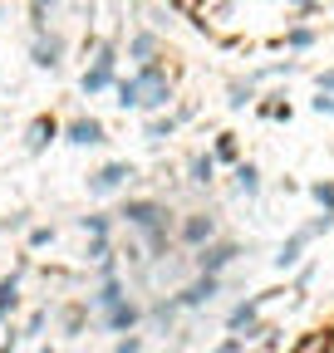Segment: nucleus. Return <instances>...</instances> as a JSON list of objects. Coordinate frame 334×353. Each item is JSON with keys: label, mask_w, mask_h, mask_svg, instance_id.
Instances as JSON below:
<instances>
[{"label": "nucleus", "mask_w": 334, "mask_h": 353, "mask_svg": "<svg viewBox=\"0 0 334 353\" xmlns=\"http://www.w3.org/2000/svg\"><path fill=\"white\" fill-rule=\"evenodd\" d=\"M113 83H118V44L104 39L94 50V64H84V74H79V94L84 99H99V94H108Z\"/></svg>", "instance_id": "f257e3e1"}, {"label": "nucleus", "mask_w": 334, "mask_h": 353, "mask_svg": "<svg viewBox=\"0 0 334 353\" xmlns=\"http://www.w3.org/2000/svg\"><path fill=\"white\" fill-rule=\"evenodd\" d=\"M133 176H138V167L128 157H108V162H99L89 176H84V187H89V196H118V192H128Z\"/></svg>", "instance_id": "f03ea898"}, {"label": "nucleus", "mask_w": 334, "mask_h": 353, "mask_svg": "<svg viewBox=\"0 0 334 353\" xmlns=\"http://www.w3.org/2000/svg\"><path fill=\"white\" fill-rule=\"evenodd\" d=\"M222 236V221L217 211H182L177 216V250H202Z\"/></svg>", "instance_id": "7ed1b4c3"}, {"label": "nucleus", "mask_w": 334, "mask_h": 353, "mask_svg": "<svg viewBox=\"0 0 334 353\" xmlns=\"http://www.w3.org/2000/svg\"><path fill=\"white\" fill-rule=\"evenodd\" d=\"M192 255V275H226L231 265L241 260V241L231 236H217L212 245H202V250H187Z\"/></svg>", "instance_id": "20e7f679"}, {"label": "nucleus", "mask_w": 334, "mask_h": 353, "mask_svg": "<svg viewBox=\"0 0 334 353\" xmlns=\"http://www.w3.org/2000/svg\"><path fill=\"white\" fill-rule=\"evenodd\" d=\"M222 290H226V280H222V275H192L187 285H177V290H173V299L182 304V314H197V309H212Z\"/></svg>", "instance_id": "39448f33"}, {"label": "nucleus", "mask_w": 334, "mask_h": 353, "mask_svg": "<svg viewBox=\"0 0 334 353\" xmlns=\"http://www.w3.org/2000/svg\"><path fill=\"white\" fill-rule=\"evenodd\" d=\"M64 54H69V39H64L59 30H39V34H30V64H35V69L55 74V69L64 64Z\"/></svg>", "instance_id": "423d86ee"}, {"label": "nucleus", "mask_w": 334, "mask_h": 353, "mask_svg": "<svg viewBox=\"0 0 334 353\" xmlns=\"http://www.w3.org/2000/svg\"><path fill=\"white\" fill-rule=\"evenodd\" d=\"M123 299H133V285H128V275H104V280H94V290H89V314H108V309H118Z\"/></svg>", "instance_id": "0eeeda50"}, {"label": "nucleus", "mask_w": 334, "mask_h": 353, "mask_svg": "<svg viewBox=\"0 0 334 353\" xmlns=\"http://www.w3.org/2000/svg\"><path fill=\"white\" fill-rule=\"evenodd\" d=\"M94 329L99 334H138L143 329V299H123L118 309H108V314H94Z\"/></svg>", "instance_id": "6e6552de"}, {"label": "nucleus", "mask_w": 334, "mask_h": 353, "mask_svg": "<svg viewBox=\"0 0 334 353\" xmlns=\"http://www.w3.org/2000/svg\"><path fill=\"white\" fill-rule=\"evenodd\" d=\"M59 143H69V148H104V143H108V128H104V118H94V113H79V118L64 123Z\"/></svg>", "instance_id": "1a4fd4ad"}, {"label": "nucleus", "mask_w": 334, "mask_h": 353, "mask_svg": "<svg viewBox=\"0 0 334 353\" xmlns=\"http://www.w3.org/2000/svg\"><path fill=\"white\" fill-rule=\"evenodd\" d=\"M197 118V108L192 103H177L173 113H157V118H148L143 123V138L157 148V143H167V138H177V132H182V123H192Z\"/></svg>", "instance_id": "9d476101"}, {"label": "nucleus", "mask_w": 334, "mask_h": 353, "mask_svg": "<svg viewBox=\"0 0 334 353\" xmlns=\"http://www.w3.org/2000/svg\"><path fill=\"white\" fill-rule=\"evenodd\" d=\"M59 132H64V123H59L55 113H35V118L25 123V152H30V157L50 152V143H59Z\"/></svg>", "instance_id": "9b49d317"}, {"label": "nucleus", "mask_w": 334, "mask_h": 353, "mask_svg": "<svg viewBox=\"0 0 334 353\" xmlns=\"http://www.w3.org/2000/svg\"><path fill=\"white\" fill-rule=\"evenodd\" d=\"M25 270H30V255L15 260L10 275H0V329L15 324V314H20V280H25Z\"/></svg>", "instance_id": "f8f14e48"}, {"label": "nucleus", "mask_w": 334, "mask_h": 353, "mask_svg": "<svg viewBox=\"0 0 334 353\" xmlns=\"http://www.w3.org/2000/svg\"><path fill=\"white\" fill-rule=\"evenodd\" d=\"M177 319H182V304L173 294L143 304V329H153V334H177Z\"/></svg>", "instance_id": "ddd939ff"}, {"label": "nucleus", "mask_w": 334, "mask_h": 353, "mask_svg": "<svg viewBox=\"0 0 334 353\" xmlns=\"http://www.w3.org/2000/svg\"><path fill=\"white\" fill-rule=\"evenodd\" d=\"M280 294H285V290H261V294H246V299L231 309V314H226V334H241L246 324H256V319H261V309H266L271 299H280Z\"/></svg>", "instance_id": "4468645a"}, {"label": "nucleus", "mask_w": 334, "mask_h": 353, "mask_svg": "<svg viewBox=\"0 0 334 353\" xmlns=\"http://www.w3.org/2000/svg\"><path fill=\"white\" fill-rule=\"evenodd\" d=\"M310 241H315V236H310L305 226H295V231H290V236L280 241V250L271 255V265H275V270H295V265H300V255L310 250Z\"/></svg>", "instance_id": "2eb2a0df"}, {"label": "nucleus", "mask_w": 334, "mask_h": 353, "mask_svg": "<svg viewBox=\"0 0 334 353\" xmlns=\"http://www.w3.org/2000/svg\"><path fill=\"white\" fill-rule=\"evenodd\" d=\"M261 187H266V176H261V167H256V162H236V167H231V192H236V196L256 201V196H261Z\"/></svg>", "instance_id": "dca6fc26"}, {"label": "nucleus", "mask_w": 334, "mask_h": 353, "mask_svg": "<svg viewBox=\"0 0 334 353\" xmlns=\"http://www.w3.org/2000/svg\"><path fill=\"white\" fill-rule=\"evenodd\" d=\"M128 59H133V69L148 64V59H162V34L157 30H133L128 34Z\"/></svg>", "instance_id": "f3484780"}, {"label": "nucleus", "mask_w": 334, "mask_h": 353, "mask_svg": "<svg viewBox=\"0 0 334 353\" xmlns=\"http://www.w3.org/2000/svg\"><path fill=\"white\" fill-rule=\"evenodd\" d=\"M113 103H118L123 113H138V108H143V83H138L133 74H118V83H113Z\"/></svg>", "instance_id": "a211bd4d"}, {"label": "nucleus", "mask_w": 334, "mask_h": 353, "mask_svg": "<svg viewBox=\"0 0 334 353\" xmlns=\"http://www.w3.org/2000/svg\"><path fill=\"white\" fill-rule=\"evenodd\" d=\"M217 182V157L212 152H192L187 157V187H212Z\"/></svg>", "instance_id": "6ab92c4d"}, {"label": "nucleus", "mask_w": 334, "mask_h": 353, "mask_svg": "<svg viewBox=\"0 0 334 353\" xmlns=\"http://www.w3.org/2000/svg\"><path fill=\"white\" fill-rule=\"evenodd\" d=\"M89 324H94L89 304H64V309H59V334H64V339H79Z\"/></svg>", "instance_id": "aec40b11"}, {"label": "nucleus", "mask_w": 334, "mask_h": 353, "mask_svg": "<svg viewBox=\"0 0 334 353\" xmlns=\"http://www.w3.org/2000/svg\"><path fill=\"white\" fill-rule=\"evenodd\" d=\"M315 44H320V30H310V25H290L280 34V50H290V54H310Z\"/></svg>", "instance_id": "412c9836"}, {"label": "nucleus", "mask_w": 334, "mask_h": 353, "mask_svg": "<svg viewBox=\"0 0 334 353\" xmlns=\"http://www.w3.org/2000/svg\"><path fill=\"white\" fill-rule=\"evenodd\" d=\"M206 152L217 157V167H236V162H241V138H236V132H217Z\"/></svg>", "instance_id": "4be33fe9"}, {"label": "nucleus", "mask_w": 334, "mask_h": 353, "mask_svg": "<svg viewBox=\"0 0 334 353\" xmlns=\"http://www.w3.org/2000/svg\"><path fill=\"white\" fill-rule=\"evenodd\" d=\"M290 353H334V329H310L290 343Z\"/></svg>", "instance_id": "5701e85b"}, {"label": "nucleus", "mask_w": 334, "mask_h": 353, "mask_svg": "<svg viewBox=\"0 0 334 353\" xmlns=\"http://www.w3.org/2000/svg\"><path fill=\"white\" fill-rule=\"evenodd\" d=\"M25 10H30V34H39V30H55L59 0H25Z\"/></svg>", "instance_id": "b1692460"}, {"label": "nucleus", "mask_w": 334, "mask_h": 353, "mask_svg": "<svg viewBox=\"0 0 334 353\" xmlns=\"http://www.w3.org/2000/svg\"><path fill=\"white\" fill-rule=\"evenodd\" d=\"M74 226H79L84 236H113V231H118V221H113V211H89V216H79Z\"/></svg>", "instance_id": "393cba45"}, {"label": "nucleus", "mask_w": 334, "mask_h": 353, "mask_svg": "<svg viewBox=\"0 0 334 353\" xmlns=\"http://www.w3.org/2000/svg\"><path fill=\"white\" fill-rule=\"evenodd\" d=\"M226 108H256V83H250V79H231L226 83Z\"/></svg>", "instance_id": "a878e982"}, {"label": "nucleus", "mask_w": 334, "mask_h": 353, "mask_svg": "<svg viewBox=\"0 0 334 353\" xmlns=\"http://www.w3.org/2000/svg\"><path fill=\"white\" fill-rule=\"evenodd\" d=\"M256 113H261L266 123H290V118H295V108H290V99H285V94L261 99V103H256Z\"/></svg>", "instance_id": "bb28decb"}, {"label": "nucleus", "mask_w": 334, "mask_h": 353, "mask_svg": "<svg viewBox=\"0 0 334 353\" xmlns=\"http://www.w3.org/2000/svg\"><path fill=\"white\" fill-rule=\"evenodd\" d=\"M45 329H50V309H30V319L20 324V339L39 343V339H45Z\"/></svg>", "instance_id": "cd10ccee"}, {"label": "nucleus", "mask_w": 334, "mask_h": 353, "mask_svg": "<svg viewBox=\"0 0 334 353\" xmlns=\"http://www.w3.org/2000/svg\"><path fill=\"white\" fill-rule=\"evenodd\" d=\"M113 255V236H89V245H84V260L89 265H104Z\"/></svg>", "instance_id": "c85d7f7f"}, {"label": "nucleus", "mask_w": 334, "mask_h": 353, "mask_svg": "<svg viewBox=\"0 0 334 353\" xmlns=\"http://www.w3.org/2000/svg\"><path fill=\"white\" fill-rule=\"evenodd\" d=\"M55 236H59L55 226H30L25 231V250H45V245H55Z\"/></svg>", "instance_id": "c756f323"}, {"label": "nucleus", "mask_w": 334, "mask_h": 353, "mask_svg": "<svg viewBox=\"0 0 334 353\" xmlns=\"http://www.w3.org/2000/svg\"><path fill=\"white\" fill-rule=\"evenodd\" d=\"M310 201L320 211H334V182H329V176H324V182H310Z\"/></svg>", "instance_id": "7c9ffc66"}, {"label": "nucleus", "mask_w": 334, "mask_h": 353, "mask_svg": "<svg viewBox=\"0 0 334 353\" xmlns=\"http://www.w3.org/2000/svg\"><path fill=\"white\" fill-rule=\"evenodd\" d=\"M310 285H315V265H300V270H295V290H290L295 299H290V304H305V290Z\"/></svg>", "instance_id": "2f4dec72"}, {"label": "nucleus", "mask_w": 334, "mask_h": 353, "mask_svg": "<svg viewBox=\"0 0 334 353\" xmlns=\"http://www.w3.org/2000/svg\"><path fill=\"white\" fill-rule=\"evenodd\" d=\"M0 231H6V236H15V231H30V211H10L6 221H0Z\"/></svg>", "instance_id": "473e14b6"}, {"label": "nucleus", "mask_w": 334, "mask_h": 353, "mask_svg": "<svg viewBox=\"0 0 334 353\" xmlns=\"http://www.w3.org/2000/svg\"><path fill=\"white\" fill-rule=\"evenodd\" d=\"M305 231H310V236H324V231H334V211H320L315 221H305Z\"/></svg>", "instance_id": "72a5a7b5"}, {"label": "nucleus", "mask_w": 334, "mask_h": 353, "mask_svg": "<svg viewBox=\"0 0 334 353\" xmlns=\"http://www.w3.org/2000/svg\"><path fill=\"white\" fill-rule=\"evenodd\" d=\"M108 353H143V334H123Z\"/></svg>", "instance_id": "f704fd0d"}, {"label": "nucleus", "mask_w": 334, "mask_h": 353, "mask_svg": "<svg viewBox=\"0 0 334 353\" xmlns=\"http://www.w3.org/2000/svg\"><path fill=\"white\" fill-rule=\"evenodd\" d=\"M310 108H315L320 118H334V94H315V99H310Z\"/></svg>", "instance_id": "c9c22d12"}, {"label": "nucleus", "mask_w": 334, "mask_h": 353, "mask_svg": "<svg viewBox=\"0 0 334 353\" xmlns=\"http://www.w3.org/2000/svg\"><path fill=\"white\" fill-rule=\"evenodd\" d=\"M206 353H246V343H241V339H231V334H226V339H222V343H212V348H206Z\"/></svg>", "instance_id": "e433bc0d"}, {"label": "nucleus", "mask_w": 334, "mask_h": 353, "mask_svg": "<svg viewBox=\"0 0 334 353\" xmlns=\"http://www.w3.org/2000/svg\"><path fill=\"white\" fill-rule=\"evenodd\" d=\"M256 348H261V353H275V348H280V329H271V324H266V334H261V343H256Z\"/></svg>", "instance_id": "4c0bfd02"}, {"label": "nucleus", "mask_w": 334, "mask_h": 353, "mask_svg": "<svg viewBox=\"0 0 334 353\" xmlns=\"http://www.w3.org/2000/svg\"><path fill=\"white\" fill-rule=\"evenodd\" d=\"M315 88H320V94H334V64L315 74Z\"/></svg>", "instance_id": "58836bf2"}, {"label": "nucleus", "mask_w": 334, "mask_h": 353, "mask_svg": "<svg viewBox=\"0 0 334 353\" xmlns=\"http://www.w3.org/2000/svg\"><path fill=\"white\" fill-rule=\"evenodd\" d=\"M285 6H290V10H295V15L305 20V15H315V10H320V0H285Z\"/></svg>", "instance_id": "ea45409f"}, {"label": "nucleus", "mask_w": 334, "mask_h": 353, "mask_svg": "<svg viewBox=\"0 0 334 353\" xmlns=\"http://www.w3.org/2000/svg\"><path fill=\"white\" fill-rule=\"evenodd\" d=\"M167 353H173V348H167Z\"/></svg>", "instance_id": "a19ab883"}]
</instances>
